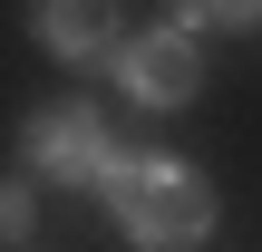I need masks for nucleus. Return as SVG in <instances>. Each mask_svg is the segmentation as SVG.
<instances>
[{
    "instance_id": "2",
    "label": "nucleus",
    "mask_w": 262,
    "mask_h": 252,
    "mask_svg": "<svg viewBox=\"0 0 262 252\" xmlns=\"http://www.w3.org/2000/svg\"><path fill=\"white\" fill-rule=\"evenodd\" d=\"M29 155H39V175H58V185H88V175H107V117L88 107V97H58V107H39L29 117Z\"/></svg>"
},
{
    "instance_id": "1",
    "label": "nucleus",
    "mask_w": 262,
    "mask_h": 252,
    "mask_svg": "<svg viewBox=\"0 0 262 252\" xmlns=\"http://www.w3.org/2000/svg\"><path fill=\"white\" fill-rule=\"evenodd\" d=\"M107 204H117V223L136 233V243H204L214 233V185L194 175V165H175V155H107Z\"/></svg>"
},
{
    "instance_id": "4",
    "label": "nucleus",
    "mask_w": 262,
    "mask_h": 252,
    "mask_svg": "<svg viewBox=\"0 0 262 252\" xmlns=\"http://www.w3.org/2000/svg\"><path fill=\"white\" fill-rule=\"evenodd\" d=\"M39 39L58 58H97L117 39V0H39Z\"/></svg>"
},
{
    "instance_id": "6",
    "label": "nucleus",
    "mask_w": 262,
    "mask_h": 252,
    "mask_svg": "<svg viewBox=\"0 0 262 252\" xmlns=\"http://www.w3.org/2000/svg\"><path fill=\"white\" fill-rule=\"evenodd\" d=\"M29 233H39V204H29V185L0 175V243H29Z\"/></svg>"
},
{
    "instance_id": "5",
    "label": "nucleus",
    "mask_w": 262,
    "mask_h": 252,
    "mask_svg": "<svg viewBox=\"0 0 262 252\" xmlns=\"http://www.w3.org/2000/svg\"><path fill=\"white\" fill-rule=\"evenodd\" d=\"M194 29H262V0H185Z\"/></svg>"
},
{
    "instance_id": "3",
    "label": "nucleus",
    "mask_w": 262,
    "mask_h": 252,
    "mask_svg": "<svg viewBox=\"0 0 262 252\" xmlns=\"http://www.w3.org/2000/svg\"><path fill=\"white\" fill-rule=\"evenodd\" d=\"M117 78H126L136 107H185V97L204 87L194 29H146V39H126V49H117Z\"/></svg>"
}]
</instances>
